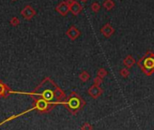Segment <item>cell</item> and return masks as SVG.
<instances>
[{
	"mask_svg": "<svg viewBox=\"0 0 154 130\" xmlns=\"http://www.w3.org/2000/svg\"><path fill=\"white\" fill-rule=\"evenodd\" d=\"M138 66L147 76H151L154 72V53L148 51L144 57L138 62Z\"/></svg>",
	"mask_w": 154,
	"mask_h": 130,
	"instance_id": "6da1fadb",
	"label": "cell"
},
{
	"mask_svg": "<svg viewBox=\"0 0 154 130\" xmlns=\"http://www.w3.org/2000/svg\"><path fill=\"white\" fill-rule=\"evenodd\" d=\"M83 102L81 97L79 96H77L75 93H72L71 96H70V99L68 101V105H69V107L70 109H78L81 106V103Z\"/></svg>",
	"mask_w": 154,
	"mask_h": 130,
	"instance_id": "7a4b0ae2",
	"label": "cell"
},
{
	"mask_svg": "<svg viewBox=\"0 0 154 130\" xmlns=\"http://www.w3.org/2000/svg\"><path fill=\"white\" fill-rule=\"evenodd\" d=\"M36 14L35 10L31 7V5H26L23 8V10L21 11V15L23 16L24 18H26L27 20H30L31 18H33Z\"/></svg>",
	"mask_w": 154,
	"mask_h": 130,
	"instance_id": "3957f363",
	"label": "cell"
},
{
	"mask_svg": "<svg viewBox=\"0 0 154 130\" xmlns=\"http://www.w3.org/2000/svg\"><path fill=\"white\" fill-rule=\"evenodd\" d=\"M55 10H56L61 16H64L70 12V7H69V5L66 3V1H62L61 3L57 5V7L55 8Z\"/></svg>",
	"mask_w": 154,
	"mask_h": 130,
	"instance_id": "277c9868",
	"label": "cell"
},
{
	"mask_svg": "<svg viewBox=\"0 0 154 130\" xmlns=\"http://www.w3.org/2000/svg\"><path fill=\"white\" fill-rule=\"evenodd\" d=\"M102 89L100 88V86H95V85H92V86H90V88L88 89V94L92 97L96 99L99 96H101V95H102Z\"/></svg>",
	"mask_w": 154,
	"mask_h": 130,
	"instance_id": "5b68a950",
	"label": "cell"
},
{
	"mask_svg": "<svg viewBox=\"0 0 154 130\" xmlns=\"http://www.w3.org/2000/svg\"><path fill=\"white\" fill-rule=\"evenodd\" d=\"M80 35H81V32H80V30L76 27H71L66 31V36L71 40H76L80 36Z\"/></svg>",
	"mask_w": 154,
	"mask_h": 130,
	"instance_id": "8992f818",
	"label": "cell"
},
{
	"mask_svg": "<svg viewBox=\"0 0 154 130\" xmlns=\"http://www.w3.org/2000/svg\"><path fill=\"white\" fill-rule=\"evenodd\" d=\"M114 28L113 27V26L111 24L107 23L101 28V33L105 36V38H110L114 34Z\"/></svg>",
	"mask_w": 154,
	"mask_h": 130,
	"instance_id": "52a82bcc",
	"label": "cell"
},
{
	"mask_svg": "<svg viewBox=\"0 0 154 130\" xmlns=\"http://www.w3.org/2000/svg\"><path fill=\"white\" fill-rule=\"evenodd\" d=\"M83 10V5L78 3L77 1H75L70 5V12L73 16H78Z\"/></svg>",
	"mask_w": 154,
	"mask_h": 130,
	"instance_id": "ba28073f",
	"label": "cell"
},
{
	"mask_svg": "<svg viewBox=\"0 0 154 130\" xmlns=\"http://www.w3.org/2000/svg\"><path fill=\"white\" fill-rule=\"evenodd\" d=\"M136 63L135 61V58L132 57V55H127V57L123 60V65H124L127 68H131L132 66H133Z\"/></svg>",
	"mask_w": 154,
	"mask_h": 130,
	"instance_id": "9c48e42d",
	"label": "cell"
},
{
	"mask_svg": "<svg viewBox=\"0 0 154 130\" xmlns=\"http://www.w3.org/2000/svg\"><path fill=\"white\" fill-rule=\"evenodd\" d=\"M36 107L39 110H45L48 107V102L45 99H40L36 102Z\"/></svg>",
	"mask_w": 154,
	"mask_h": 130,
	"instance_id": "30bf717a",
	"label": "cell"
},
{
	"mask_svg": "<svg viewBox=\"0 0 154 130\" xmlns=\"http://www.w3.org/2000/svg\"><path fill=\"white\" fill-rule=\"evenodd\" d=\"M102 5L106 10L110 11V10H112L115 7V3L113 1V0H105Z\"/></svg>",
	"mask_w": 154,
	"mask_h": 130,
	"instance_id": "8fae6325",
	"label": "cell"
},
{
	"mask_svg": "<svg viewBox=\"0 0 154 130\" xmlns=\"http://www.w3.org/2000/svg\"><path fill=\"white\" fill-rule=\"evenodd\" d=\"M79 78L82 82H87L90 79V75L87 71H82L81 74L79 75Z\"/></svg>",
	"mask_w": 154,
	"mask_h": 130,
	"instance_id": "7c38bea8",
	"label": "cell"
},
{
	"mask_svg": "<svg viewBox=\"0 0 154 130\" xmlns=\"http://www.w3.org/2000/svg\"><path fill=\"white\" fill-rule=\"evenodd\" d=\"M91 9L92 12H94V13H98L101 9V5L98 2H94L91 5Z\"/></svg>",
	"mask_w": 154,
	"mask_h": 130,
	"instance_id": "4fadbf2b",
	"label": "cell"
},
{
	"mask_svg": "<svg viewBox=\"0 0 154 130\" xmlns=\"http://www.w3.org/2000/svg\"><path fill=\"white\" fill-rule=\"evenodd\" d=\"M107 74H108V72L104 69V68H100L99 70L97 71V76L98 77H102V78H104L106 76H107Z\"/></svg>",
	"mask_w": 154,
	"mask_h": 130,
	"instance_id": "5bb4252c",
	"label": "cell"
},
{
	"mask_svg": "<svg viewBox=\"0 0 154 130\" xmlns=\"http://www.w3.org/2000/svg\"><path fill=\"white\" fill-rule=\"evenodd\" d=\"M10 24H11L13 27H17L18 25L20 24V20L18 19V18H17L16 16H14V17H12V18H11V20H10Z\"/></svg>",
	"mask_w": 154,
	"mask_h": 130,
	"instance_id": "9a60e30c",
	"label": "cell"
},
{
	"mask_svg": "<svg viewBox=\"0 0 154 130\" xmlns=\"http://www.w3.org/2000/svg\"><path fill=\"white\" fill-rule=\"evenodd\" d=\"M120 75L122 77H128L129 75H130V71H129V68H122L121 71H120Z\"/></svg>",
	"mask_w": 154,
	"mask_h": 130,
	"instance_id": "2e32d148",
	"label": "cell"
},
{
	"mask_svg": "<svg viewBox=\"0 0 154 130\" xmlns=\"http://www.w3.org/2000/svg\"><path fill=\"white\" fill-rule=\"evenodd\" d=\"M102 79H103V78H102V77H100L97 76V77H95V78L94 79V85L98 86H101V85H102V82H103Z\"/></svg>",
	"mask_w": 154,
	"mask_h": 130,
	"instance_id": "e0dca14e",
	"label": "cell"
},
{
	"mask_svg": "<svg viewBox=\"0 0 154 130\" xmlns=\"http://www.w3.org/2000/svg\"><path fill=\"white\" fill-rule=\"evenodd\" d=\"M81 130H92V127L89 123H84L81 127Z\"/></svg>",
	"mask_w": 154,
	"mask_h": 130,
	"instance_id": "ac0fdd59",
	"label": "cell"
},
{
	"mask_svg": "<svg viewBox=\"0 0 154 130\" xmlns=\"http://www.w3.org/2000/svg\"><path fill=\"white\" fill-rule=\"evenodd\" d=\"M75 0H66V3L68 4L69 7H70V5H71L73 2H75Z\"/></svg>",
	"mask_w": 154,
	"mask_h": 130,
	"instance_id": "d6986e66",
	"label": "cell"
},
{
	"mask_svg": "<svg viewBox=\"0 0 154 130\" xmlns=\"http://www.w3.org/2000/svg\"><path fill=\"white\" fill-rule=\"evenodd\" d=\"M3 91H4V86L2 85H0V94L3 93Z\"/></svg>",
	"mask_w": 154,
	"mask_h": 130,
	"instance_id": "ffe728a7",
	"label": "cell"
},
{
	"mask_svg": "<svg viewBox=\"0 0 154 130\" xmlns=\"http://www.w3.org/2000/svg\"><path fill=\"white\" fill-rule=\"evenodd\" d=\"M81 1H82V2H87L88 0H81Z\"/></svg>",
	"mask_w": 154,
	"mask_h": 130,
	"instance_id": "44dd1931",
	"label": "cell"
},
{
	"mask_svg": "<svg viewBox=\"0 0 154 130\" xmlns=\"http://www.w3.org/2000/svg\"><path fill=\"white\" fill-rule=\"evenodd\" d=\"M13 1H16V0H13Z\"/></svg>",
	"mask_w": 154,
	"mask_h": 130,
	"instance_id": "7402d4cb",
	"label": "cell"
}]
</instances>
